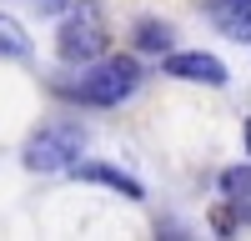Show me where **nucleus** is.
<instances>
[{"label": "nucleus", "mask_w": 251, "mask_h": 241, "mask_svg": "<svg viewBox=\"0 0 251 241\" xmlns=\"http://www.w3.org/2000/svg\"><path fill=\"white\" fill-rule=\"evenodd\" d=\"M141 86V66L131 55H100L91 66H80V75L71 80H55V96L75 100V106H96V111H111L121 100H131Z\"/></svg>", "instance_id": "f257e3e1"}, {"label": "nucleus", "mask_w": 251, "mask_h": 241, "mask_svg": "<svg viewBox=\"0 0 251 241\" xmlns=\"http://www.w3.org/2000/svg\"><path fill=\"white\" fill-rule=\"evenodd\" d=\"M111 46L106 35V20H100V10L91 5V0H75V5L60 15V30H55V55L66 60V66H91V60H100Z\"/></svg>", "instance_id": "f03ea898"}, {"label": "nucleus", "mask_w": 251, "mask_h": 241, "mask_svg": "<svg viewBox=\"0 0 251 241\" xmlns=\"http://www.w3.org/2000/svg\"><path fill=\"white\" fill-rule=\"evenodd\" d=\"M86 156V131L75 126V120H50V126H40L20 161H25V171H71L75 161Z\"/></svg>", "instance_id": "7ed1b4c3"}, {"label": "nucleus", "mask_w": 251, "mask_h": 241, "mask_svg": "<svg viewBox=\"0 0 251 241\" xmlns=\"http://www.w3.org/2000/svg\"><path fill=\"white\" fill-rule=\"evenodd\" d=\"M161 75L171 80H191V86H226V66L211 55V50H166L161 60Z\"/></svg>", "instance_id": "20e7f679"}, {"label": "nucleus", "mask_w": 251, "mask_h": 241, "mask_svg": "<svg viewBox=\"0 0 251 241\" xmlns=\"http://www.w3.org/2000/svg\"><path fill=\"white\" fill-rule=\"evenodd\" d=\"M71 176H75V181H96V186H111V191H116V196H126V201H141V196H146V186H141L131 171L106 166V161H75Z\"/></svg>", "instance_id": "39448f33"}, {"label": "nucleus", "mask_w": 251, "mask_h": 241, "mask_svg": "<svg viewBox=\"0 0 251 241\" xmlns=\"http://www.w3.org/2000/svg\"><path fill=\"white\" fill-rule=\"evenodd\" d=\"M206 15L221 25V35L251 40V0H206Z\"/></svg>", "instance_id": "423d86ee"}, {"label": "nucleus", "mask_w": 251, "mask_h": 241, "mask_svg": "<svg viewBox=\"0 0 251 241\" xmlns=\"http://www.w3.org/2000/svg\"><path fill=\"white\" fill-rule=\"evenodd\" d=\"M136 50L146 55H166V50H176V25L171 20H136Z\"/></svg>", "instance_id": "0eeeda50"}, {"label": "nucleus", "mask_w": 251, "mask_h": 241, "mask_svg": "<svg viewBox=\"0 0 251 241\" xmlns=\"http://www.w3.org/2000/svg\"><path fill=\"white\" fill-rule=\"evenodd\" d=\"M25 55H30V35H25V25H20L15 15L0 10V60H25Z\"/></svg>", "instance_id": "6e6552de"}, {"label": "nucleus", "mask_w": 251, "mask_h": 241, "mask_svg": "<svg viewBox=\"0 0 251 241\" xmlns=\"http://www.w3.org/2000/svg\"><path fill=\"white\" fill-rule=\"evenodd\" d=\"M221 196L226 201H251V161H246V166L221 171Z\"/></svg>", "instance_id": "1a4fd4ad"}, {"label": "nucleus", "mask_w": 251, "mask_h": 241, "mask_svg": "<svg viewBox=\"0 0 251 241\" xmlns=\"http://www.w3.org/2000/svg\"><path fill=\"white\" fill-rule=\"evenodd\" d=\"M30 5H35L40 15H66V10L75 5V0H30Z\"/></svg>", "instance_id": "9d476101"}, {"label": "nucleus", "mask_w": 251, "mask_h": 241, "mask_svg": "<svg viewBox=\"0 0 251 241\" xmlns=\"http://www.w3.org/2000/svg\"><path fill=\"white\" fill-rule=\"evenodd\" d=\"M246 156H251V116H246Z\"/></svg>", "instance_id": "9b49d317"}]
</instances>
